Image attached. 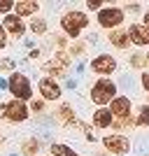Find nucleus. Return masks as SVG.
Returning a JSON list of instances; mask_svg holds the SVG:
<instances>
[{"label":"nucleus","instance_id":"obj_1","mask_svg":"<svg viewBox=\"0 0 149 156\" xmlns=\"http://www.w3.org/2000/svg\"><path fill=\"white\" fill-rule=\"evenodd\" d=\"M114 93H117L114 82H110V79H100V82H96V84H93L91 98H93V103L105 105V103H112V100H114Z\"/></svg>","mask_w":149,"mask_h":156},{"label":"nucleus","instance_id":"obj_2","mask_svg":"<svg viewBox=\"0 0 149 156\" xmlns=\"http://www.w3.org/2000/svg\"><path fill=\"white\" fill-rule=\"evenodd\" d=\"M86 23H89V19H86V14L82 12H68L61 19V26H63V30L70 35V37H77L79 30L82 28H86Z\"/></svg>","mask_w":149,"mask_h":156},{"label":"nucleus","instance_id":"obj_3","mask_svg":"<svg viewBox=\"0 0 149 156\" xmlns=\"http://www.w3.org/2000/svg\"><path fill=\"white\" fill-rule=\"evenodd\" d=\"M7 86H9V91L16 96V100H21V103H23V100H28V98L33 96V91H30V82H28L23 75H19V72L9 77Z\"/></svg>","mask_w":149,"mask_h":156},{"label":"nucleus","instance_id":"obj_4","mask_svg":"<svg viewBox=\"0 0 149 156\" xmlns=\"http://www.w3.org/2000/svg\"><path fill=\"white\" fill-rule=\"evenodd\" d=\"M0 117L9 119V121H23L28 117V107L21 100H12V103L0 105Z\"/></svg>","mask_w":149,"mask_h":156},{"label":"nucleus","instance_id":"obj_5","mask_svg":"<svg viewBox=\"0 0 149 156\" xmlns=\"http://www.w3.org/2000/svg\"><path fill=\"white\" fill-rule=\"evenodd\" d=\"M123 21V12L117 7H107V9H100L98 12V23L103 28H114Z\"/></svg>","mask_w":149,"mask_h":156},{"label":"nucleus","instance_id":"obj_6","mask_svg":"<svg viewBox=\"0 0 149 156\" xmlns=\"http://www.w3.org/2000/svg\"><path fill=\"white\" fill-rule=\"evenodd\" d=\"M103 144L110 151H114V154H126V151L130 149V142L126 140V137H121V135H107L103 140Z\"/></svg>","mask_w":149,"mask_h":156},{"label":"nucleus","instance_id":"obj_7","mask_svg":"<svg viewBox=\"0 0 149 156\" xmlns=\"http://www.w3.org/2000/svg\"><path fill=\"white\" fill-rule=\"evenodd\" d=\"M91 68H93L98 75H112L114 68H117V61L112 58V56H98V58H93Z\"/></svg>","mask_w":149,"mask_h":156},{"label":"nucleus","instance_id":"obj_8","mask_svg":"<svg viewBox=\"0 0 149 156\" xmlns=\"http://www.w3.org/2000/svg\"><path fill=\"white\" fill-rule=\"evenodd\" d=\"M70 65V58L65 56V54H56L49 63H44L42 68H44V72H49V75H59V72H63L65 68Z\"/></svg>","mask_w":149,"mask_h":156},{"label":"nucleus","instance_id":"obj_9","mask_svg":"<svg viewBox=\"0 0 149 156\" xmlns=\"http://www.w3.org/2000/svg\"><path fill=\"white\" fill-rule=\"evenodd\" d=\"M40 93L47 98V100H56V98L61 96V86L54 82V79L44 77V79H40Z\"/></svg>","mask_w":149,"mask_h":156},{"label":"nucleus","instance_id":"obj_10","mask_svg":"<svg viewBox=\"0 0 149 156\" xmlns=\"http://www.w3.org/2000/svg\"><path fill=\"white\" fill-rule=\"evenodd\" d=\"M128 40H130V42H135V44H140V47L149 44V28L147 26H130Z\"/></svg>","mask_w":149,"mask_h":156},{"label":"nucleus","instance_id":"obj_11","mask_svg":"<svg viewBox=\"0 0 149 156\" xmlns=\"http://www.w3.org/2000/svg\"><path fill=\"white\" fill-rule=\"evenodd\" d=\"M112 114H117V117H128V112H130V100L126 96H119V98H114L112 100Z\"/></svg>","mask_w":149,"mask_h":156},{"label":"nucleus","instance_id":"obj_12","mask_svg":"<svg viewBox=\"0 0 149 156\" xmlns=\"http://www.w3.org/2000/svg\"><path fill=\"white\" fill-rule=\"evenodd\" d=\"M5 28L12 33V35H16V37L23 35V21H21L16 14H7L5 16Z\"/></svg>","mask_w":149,"mask_h":156},{"label":"nucleus","instance_id":"obj_13","mask_svg":"<svg viewBox=\"0 0 149 156\" xmlns=\"http://www.w3.org/2000/svg\"><path fill=\"white\" fill-rule=\"evenodd\" d=\"M93 124H96L98 128H107V126H112V112L110 110L93 112Z\"/></svg>","mask_w":149,"mask_h":156},{"label":"nucleus","instance_id":"obj_14","mask_svg":"<svg viewBox=\"0 0 149 156\" xmlns=\"http://www.w3.org/2000/svg\"><path fill=\"white\" fill-rule=\"evenodd\" d=\"M14 9H16L19 16H28V14L37 12V2H33V0H23V2H16Z\"/></svg>","mask_w":149,"mask_h":156},{"label":"nucleus","instance_id":"obj_15","mask_svg":"<svg viewBox=\"0 0 149 156\" xmlns=\"http://www.w3.org/2000/svg\"><path fill=\"white\" fill-rule=\"evenodd\" d=\"M110 42L114 47H119V49H126L128 47V33H123V30H114L110 35Z\"/></svg>","mask_w":149,"mask_h":156},{"label":"nucleus","instance_id":"obj_16","mask_svg":"<svg viewBox=\"0 0 149 156\" xmlns=\"http://www.w3.org/2000/svg\"><path fill=\"white\" fill-rule=\"evenodd\" d=\"M59 117L63 119V121H68V124H75V117H72V110H70V105H63L59 110Z\"/></svg>","mask_w":149,"mask_h":156},{"label":"nucleus","instance_id":"obj_17","mask_svg":"<svg viewBox=\"0 0 149 156\" xmlns=\"http://www.w3.org/2000/svg\"><path fill=\"white\" fill-rule=\"evenodd\" d=\"M37 147H40L37 140H28V142H23V154H26V156H33L35 151H37Z\"/></svg>","mask_w":149,"mask_h":156},{"label":"nucleus","instance_id":"obj_18","mask_svg":"<svg viewBox=\"0 0 149 156\" xmlns=\"http://www.w3.org/2000/svg\"><path fill=\"white\" fill-rule=\"evenodd\" d=\"M133 124H137V126H147L149 124V107H142V110H140V117H137Z\"/></svg>","mask_w":149,"mask_h":156},{"label":"nucleus","instance_id":"obj_19","mask_svg":"<svg viewBox=\"0 0 149 156\" xmlns=\"http://www.w3.org/2000/svg\"><path fill=\"white\" fill-rule=\"evenodd\" d=\"M144 63H147V58H144L142 54H133V56H130V65H133V68H142Z\"/></svg>","mask_w":149,"mask_h":156},{"label":"nucleus","instance_id":"obj_20","mask_svg":"<svg viewBox=\"0 0 149 156\" xmlns=\"http://www.w3.org/2000/svg\"><path fill=\"white\" fill-rule=\"evenodd\" d=\"M47 30V23L42 19H35L33 21V33H37V35H42V33Z\"/></svg>","mask_w":149,"mask_h":156},{"label":"nucleus","instance_id":"obj_21","mask_svg":"<svg viewBox=\"0 0 149 156\" xmlns=\"http://www.w3.org/2000/svg\"><path fill=\"white\" fill-rule=\"evenodd\" d=\"M51 154L54 156H63L65 154V147H63V144H54V147H51Z\"/></svg>","mask_w":149,"mask_h":156},{"label":"nucleus","instance_id":"obj_22","mask_svg":"<svg viewBox=\"0 0 149 156\" xmlns=\"http://www.w3.org/2000/svg\"><path fill=\"white\" fill-rule=\"evenodd\" d=\"M12 2H9V0H0V12H9V9H12Z\"/></svg>","mask_w":149,"mask_h":156},{"label":"nucleus","instance_id":"obj_23","mask_svg":"<svg viewBox=\"0 0 149 156\" xmlns=\"http://www.w3.org/2000/svg\"><path fill=\"white\" fill-rule=\"evenodd\" d=\"M5 44H7V37H5V28L0 26V49H2Z\"/></svg>","mask_w":149,"mask_h":156},{"label":"nucleus","instance_id":"obj_24","mask_svg":"<svg viewBox=\"0 0 149 156\" xmlns=\"http://www.w3.org/2000/svg\"><path fill=\"white\" fill-rule=\"evenodd\" d=\"M89 9H100V0H89Z\"/></svg>","mask_w":149,"mask_h":156},{"label":"nucleus","instance_id":"obj_25","mask_svg":"<svg viewBox=\"0 0 149 156\" xmlns=\"http://www.w3.org/2000/svg\"><path fill=\"white\" fill-rule=\"evenodd\" d=\"M42 107H44V103H42V100H35V103H33V110H35V112H40Z\"/></svg>","mask_w":149,"mask_h":156},{"label":"nucleus","instance_id":"obj_26","mask_svg":"<svg viewBox=\"0 0 149 156\" xmlns=\"http://www.w3.org/2000/svg\"><path fill=\"white\" fill-rule=\"evenodd\" d=\"M84 51V44H72V54H82Z\"/></svg>","mask_w":149,"mask_h":156},{"label":"nucleus","instance_id":"obj_27","mask_svg":"<svg viewBox=\"0 0 149 156\" xmlns=\"http://www.w3.org/2000/svg\"><path fill=\"white\" fill-rule=\"evenodd\" d=\"M142 86L149 91V72H147V75H142Z\"/></svg>","mask_w":149,"mask_h":156},{"label":"nucleus","instance_id":"obj_28","mask_svg":"<svg viewBox=\"0 0 149 156\" xmlns=\"http://www.w3.org/2000/svg\"><path fill=\"white\" fill-rule=\"evenodd\" d=\"M12 68V61H2V70H9Z\"/></svg>","mask_w":149,"mask_h":156},{"label":"nucleus","instance_id":"obj_29","mask_svg":"<svg viewBox=\"0 0 149 156\" xmlns=\"http://www.w3.org/2000/svg\"><path fill=\"white\" fill-rule=\"evenodd\" d=\"M63 156H77V154H75L72 149H68V147H65V154H63Z\"/></svg>","mask_w":149,"mask_h":156},{"label":"nucleus","instance_id":"obj_30","mask_svg":"<svg viewBox=\"0 0 149 156\" xmlns=\"http://www.w3.org/2000/svg\"><path fill=\"white\" fill-rule=\"evenodd\" d=\"M144 26H147V28H149V12H147V14H144Z\"/></svg>","mask_w":149,"mask_h":156}]
</instances>
